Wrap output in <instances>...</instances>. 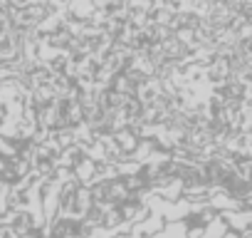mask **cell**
Segmentation results:
<instances>
[{"mask_svg": "<svg viewBox=\"0 0 252 238\" xmlns=\"http://www.w3.org/2000/svg\"><path fill=\"white\" fill-rule=\"evenodd\" d=\"M247 236H250V238H252V228H250V231H247Z\"/></svg>", "mask_w": 252, "mask_h": 238, "instance_id": "cell-4", "label": "cell"}, {"mask_svg": "<svg viewBox=\"0 0 252 238\" xmlns=\"http://www.w3.org/2000/svg\"><path fill=\"white\" fill-rule=\"evenodd\" d=\"M222 238H250V236H247V233H242V231H235V228H230V231H227Z\"/></svg>", "mask_w": 252, "mask_h": 238, "instance_id": "cell-2", "label": "cell"}, {"mask_svg": "<svg viewBox=\"0 0 252 238\" xmlns=\"http://www.w3.org/2000/svg\"><path fill=\"white\" fill-rule=\"evenodd\" d=\"M227 231H230V223L225 221V216L208 218L200 226H193L188 218H176V221H166L149 238H222Z\"/></svg>", "mask_w": 252, "mask_h": 238, "instance_id": "cell-1", "label": "cell"}, {"mask_svg": "<svg viewBox=\"0 0 252 238\" xmlns=\"http://www.w3.org/2000/svg\"><path fill=\"white\" fill-rule=\"evenodd\" d=\"M119 238H146V236H141V233H136V231H134L131 236H119Z\"/></svg>", "mask_w": 252, "mask_h": 238, "instance_id": "cell-3", "label": "cell"}]
</instances>
